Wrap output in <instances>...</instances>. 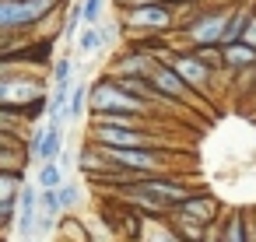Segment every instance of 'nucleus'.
I'll return each mask as SVG.
<instances>
[{"label":"nucleus","mask_w":256,"mask_h":242,"mask_svg":"<svg viewBox=\"0 0 256 242\" xmlns=\"http://www.w3.org/2000/svg\"><path fill=\"white\" fill-rule=\"evenodd\" d=\"M193 193V186H186L182 179H168V176H140L137 182L123 186V200L137 204V210L151 214V218H168L186 196Z\"/></svg>","instance_id":"f257e3e1"},{"label":"nucleus","mask_w":256,"mask_h":242,"mask_svg":"<svg viewBox=\"0 0 256 242\" xmlns=\"http://www.w3.org/2000/svg\"><path fill=\"white\" fill-rule=\"evenodd\" d=\"M88 109L92 116H148L151 120V102L123 92L109 74L88 88Z\"/></svg>","instance_id":"f03ea898"},{"label":"nucleus","mask_w":256,"mask_h":242,"mask_svg":"<svg viewBox=\"0 0 256 242\" xmlns=\"http://www.w3.org/2000/svg\"><path fill=\"white\" fill-rule=\"evenodd\" d=\"M232 4H235V0H224V4H218V8H200L196 4L193 14L182 25V39L190 42L186 50H193V46H221L224 25H228V14H232Z\"/></svg>","instance_id":"7ed1b4c3"},{"label":"nucleus","mask_w":256,"mask_h":242,"mask_svg":"<svg viewBox=\"0 0 256 242\" xmlns=\"http://www.w3.org/2000/svg\"><path fill=\"white\" fill-rule=\"evenodd\" d=\"M60 0H0V32H28L42 25Z\"/></svg>","instance_id":"20e7f679"},{"label":"nucleus","mask_w":256,"mask_h":242,"mask_svg":"<svg viewBox=\"0 0 256 242\" xmlns=\"http://www.w3.org/2000/svg\"><path fill=\"white\" fill-rule=\"evenodd\" d=\"M102 151L112 165H120L126 172H137V176H158L162 168H168V154L162 148H102Z\"/></svg>","instance_id":"39448f33"},{"label":"nucleus","mask_w":256,"mask_h":242,"mask_svg":"<svg viewBox=\"0 0 256 242\" xmlns=\"http://www.w3.org/2000/svg\"><path fill=\"white\" fill-rule=\"evenodd\" d=\"M123 25L130 32H168L176 25V8L165 0H148L123 11Z\"/></svg>","instance_id":"423d86ee"},{"label":"nucleus","mask_w":256,"mask_h":242,"mask_svg":"<svg viewBox=\"0 0 256 242\" xmlns=\"http://www.w3.org/2000/svg\"><path fill=\"white\" fill-rule=\"evenodd\" d=\"M92 140L102 148H162V134H151V126H92Z\"/></svg>","instance_id":"0eeeda50"},{"label":"nucleus","mask_w":256,"mask_h":242,"mask_svg":"<svg viewBox=\"0 0 256 242\" xmlns=\"http://www.w3.org/2000/svg\"><path fill=\"white\" fill-rule=\"evenodd\" d=\"M165 64H168V67H172V70H176V74L193 88V92L210 95V84H214V78H218V74H214V70H210V67L193 53V50H172Z\"/></svg>","instance_id":"6e6552de"},{"label":"nucleus","mask_w":256,"mask_h":242,"mask_svg":"<svg viewBox=\"0 0 256 242\" xmlns=\"http://www.w3.org/2000/svg\"><path fill=\"white\" fill-rule=\"evenodd\" d=\"M148 81H151V88L158 92V98H165V102H172V106H186V102H193V88L165 64V60H158L154 64V70L148 74Z\"/></svg>","instance_id":"1a4fd4ad"},{"label":"nucleus","mask_w":256,"mask_h":242,"mask_svg":"<svg viewBox=\"0 0 256 242\" xmlns=\"http://www.w3.org/2000/svg\"><path fill=\"white\" fill-rule=\"evenodd\" d=\"M28 151H32V158L39 165L42 162H56L64 154V126H60V120H50L46 126H36L32 140H28Z\"/></svg>","instance_id":"9d476101"},{"label":"nucleus","mask_w":256,"mask_h":242,"mask_svg":"<svg viewBox=\"0 0 256 242\" xmlns=\"http://www.w3.org/2000/svg\"><path fill=\"white\" fill-rule=\"evenodd\" d=\"M172 214H182V218H190V221H200V224H214L218 218H221V204L210 196V193H204V190H193Z\"/></svg>","instance_id":"9b49d317"},{"label":"nucleus","mask_w":256,"mask_h":242,"mask_svg":"<svg viewBox=\"0 0 256 242\" xmlns=\"http://www.w3.org/2000/svg\"><path fill=\"white\" fill-rule=\"evenodd\" d=\"M154 64H158V56H151V53H144V50L130 46L126 53H120V56L112 60V74H134V78H148V74L154 70Z\"/></svg>","instance_id":"f8f14e48"},{"label":"nucleus","mask_w":256,"mask_h":242,"mask_svg":"<svg viewBox=\"0 0 256 242\" xmlns=\"http://www.w3.org/2000/svg\"><path fill=\"white\" fill-rule=\"evenodd\" d=\"M14 221H18L22 235H32V228L39 221V186L22 182V190H18V218Z\"/></svg>","instance_id":"ddd939ff"},{"label":"nucleus","mask_w":256,"mask_h":242,"mask_svg":"<svg viewBox=\"0 0 256 242\" xmlns=\"http://www.w3.org/2000/svg\"><path fill=\"white\" fill-rule=\"evenodd\" d=\"M221 60H224V74H246L249 67H256V50L238 42H224L221 46Z\"/></svg>","instance_id":"4468645a"},{"label":"nucleus","mask_w":256,"mask_h":242,"mask_svg":"<svg viewBox=\"0 0 256 242\" xmlns=\"http://www.w3.org/2000/svg\"><path fill=\"white\" fill-rule=\"evenodd\" d=\"M218 242H246V210H232L214 221Z\"/></svg>","instance_id":"2eb2a0df"},{"label":"nucleus","mask_w":256,"mask_h":242,"mask_svg":"<svg viewBox=\"0 0 256 242\" xmlns=\"http://www.w3.org/2000/svg\"><path fill=\"white\" fill-rule=\"evenodd\" d=\"M252 4H242V0H235L232 4V14H228V25H224V39H221V46L224 42H238L242 39V32H246V25H249V18H252Z\"/></svg>","instance_id":"dca6fc26"},{"label":"nucleus","mask_w":256,"mask_h":242,"mask_svg":"<svg viewBox=\"0 0 256 242\" xmlns=\"http://www.w3.org/2000/svg\"><path fill=\"white\" fill-rule=\"evenodd\" d=\"M60 214H64V207H60L56 190H39V224L50 232V228L60 221Z\"/></svg>","instance_id":"f3484780"},{"label":"nucleus","mask_w":256,"mask_h":242,"mask_svg":"<svg viewBox=\"0 0 256 242\" xmlns=\"http://www.w3.org/2000/svg\"><path fill=\"white\" fill-rule=\"evenodd\" d=\"M60 182H64L60 162H42V165H39V176H36V186H39V190H56Z\"/></svg>","instance_id":"a211bd4d"},{"label":"nucleus","mask_w":256,"mask_h":242,"mask_svg":"<svg viewBox=\"0 0 256 242\" xmlns=\"http://www.w3.org/2000/svg\"><path fill=\"white\" fill-rule=\"evenodd\" d=\"M74 42H78V50H81V53H98V50L106 46L102 25H88V28H84V32H81V36H78Z\"/></svg>","instance_id":"6ab92c4d"},{"label":"nucleus","mask_w":256,"mask_h":242,"mask_svg":"<svg viewBox=\"0 0 256 242\" xmlns=\"http://www.w3.org/2000/svg\"><path fill=\"white\" fill-rule=\"evenodd\" d=\"M25 182V168H0V196H18Z\"/></svg>","instance_id":"aec40b11"},{"label":"nucleus","mask_w":256,"mask_h":242,"mask_svg":"<svg viewBox=\"0 0 256 242\" xmlns=\"http://www.w3.org/2000/svg\"><path fill=\"white\" fill-rule=\"evenodd\" d=\"M193 53L214 70V74H224V60H221V46H193Z\"/></svg>","instance_id":"412c9836"},{"label":"nucleus","mask_w":256,"mask_h":242,"mask_svg":"<svg viewBox=\"0 0 256 242\" xmlns=\"http://www.w3.org/2000/svg\"><path fill=\"white\" fill-rule=\"evenodd\" d=\"M84 106H88V84H70V106H67V116L70 120H78L81 112H84Z\"/></svg>","instance_id":"4be33fe9"},{"label":"nucleus","mask_w":256,"mask_h":242,"mask_svg":"<svg viewBox=\"0 0 256 242\" xmlns=\"http://www.w3.org/2000/svg\"><path fill=\"white\" fill-rule=\"evenodd\" d=\"M56 196H60V207H64V210H70V207H74V204L81 200V186H78V182H67V179H64V182L56 186Z\"/></svg>","instance_id":"5701e85b"},{"label":"nucleus","mask_w":256,"mask_h":242,"mask_svg":"<svg viewBox=\"0 0 256 242\" xmlns=\"http://www.w3.org/2000/svg\"><path fill=\"white\" fill-rule=\"evenodd\" d=\"M53 84H74V64L67 56H60L53 64Z\"/></svg>","instance_id":"b1692460"},{"label":"nucleus","mask_w":256,"mask_h":242,"mask_svg":"<svg viewBox=\"0 0 256 242\" xmlns=\"http://www.w3.org/2000/svg\"><path fill=\"white\" fill-rule=\"evenodd\" d=\"M102 11H106V0H84V4H81L84 25H98L102 22Z\"/></svg>","instance_id":"393cba45"},{"label":"nucleus","mask_w":256,"mask_h":242,"mask_svg":"<svg viewBox=\"0 0 256 242\" xmlns=\"http://www.w3.org/2000/svg\"><path fill=\"white\" fill-rule=\"evenodd\" d=\"M18 218V196H0V228H8Z\"/></svg>","instance_id":"a878e982"},{"label":"nucleus","mask_w":256,"mask_h":242,"mask_svg":"<svg viewBox=\"0 0 256 242\" xmlns=\"http://www.w3.org/2000/svg\"><path fill=\"white\" fill-rule=\"evenodd\" d=\"M144 242H179V238H176V232H172V228L165 224V228H148Z\"/></svg>","instance_id":"bb28decb"},{"label":"nucleus","mask_w":256,"mask_h":242,"mask_svg":"<svg viewBox=\"0 0 256 242\" xmlns=\"http://www.w3.org/2000/svg\"><path fill=\"white\" fill-rule=\"evenodd\" d=\"M84 22V14H81V8H70V14H67V25H64V36L67 39H74V32H78V25Z\"/></svg>","instance_id":"cd10ccee"},{"label":"nucleus","mask_w":256,"mask_h":242,"mask_svg":"<svg viewBox=\"0 0 256 242\" xmlns=\"http://www.w3.org/2000/svg\"><path fill=\"white\" fill-rule=\"evenodd\" d=\"M18 116H22V112H14V109H4V106H0V130L14 134V123H18Z\"/></svg>","instance_id":"c85d7f7f"},{"label":"nucleus","mask_w":256,"mask_h":242,"mask_svg":"<svg viewBox=\"0 0 256 242\" xmlns=\"http://www.w3.org/2000/svg\"><path fill=\"white\" fill-rule=\"evenodd\" d=\"M242 42L256 50V11H252V18H249V25H246V32H242Z\"/></svg>","instance_id":"c756f323"},{"label":"nucleus","mask_w":256,"mask_h":242,"mask_svg":"<svg viewBox=\"0 0 256 242\" xmlns=\"http://www.w3.org/2000/svg\"><path fill=\"white\" fill-rule=\"evenodd\" d=\"M246 242H256V210H246Z\"/></svg>","instance_id":"7c9ffc66"},{"label":"nucleus","mask_w":256,"mask_h":242,"mask_svg":"<svg viewBox=\"0 0 256 242\" xmlns=\"http://www.w3.org/2000/svg\"><path fill=\"white\" fill-rule=\"evenodd\" d=\"M165 4H172V8L179 11V8H196V4H200V0H165Z\"/></svg>","instance_id":"2f4dec72"},{"label":"nucleus","mask_w":256,"mask_h":242,"mask_svg":"<svg viewBox=\"0 0 256 242\" xmlns=\"http://www.w3.org/2000/svg\"><path fill=\"white\" fill-rule=\"evenodd\" d=\"M112 4H116V8H123V11H126V8H134V4H137V0H112Z\"/></svg>","instance_id":"473e14b6"},{"label":"nucleus","mask_w":256,"mask_h":242,"mask_svg":"<svg viewBox=\"0 0 256 242\" xmlns=\"http://www.w3.org/2000/svg\"><path fill=\"white\" fill-rule=\"evenodd\" d=\"M0 50H8V39H4V36H0Z\"/></svg>","instance_id":"72a5a7b5"}]
</instances>
